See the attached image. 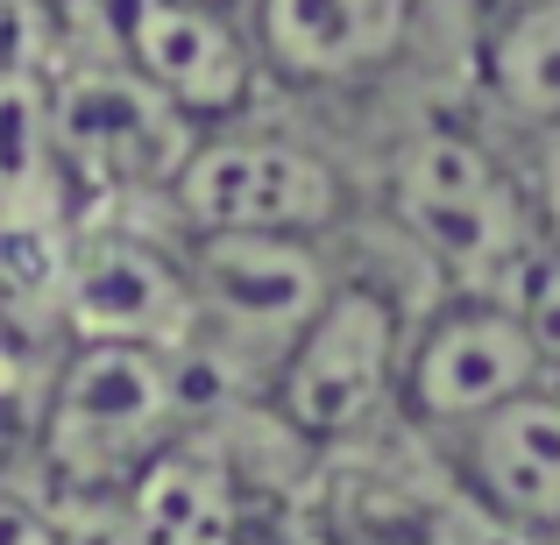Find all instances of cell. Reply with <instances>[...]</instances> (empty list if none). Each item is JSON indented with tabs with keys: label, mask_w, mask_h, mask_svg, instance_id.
I'll return each instance as SVG.
<instances>
[{
	"label": "cell",
	"mask_w": 560,
	"mask_h": 545,
	"mask_svg": "<svg viewBox=\"0 0 560 545\" xmlns=\"http://www.w3.org/2000/svg\"><path fill=\"white\" fill-rule=\"evenodd\" d=\"M50 121L71 191H100V199H164L191 142L206 135L114 50L50 71Z\"/></svg>",
	"instance_id": "7"
},
{
	"label": "cell",
	"mask_w": 560,
	"mask_h": 545,
	"mask_svg": "<svg viewBox=\"0 0 560 545\" xmlns=\"http://www.w3.org/2000/svg\"><path fill=\"white\" fill-rule=\"evenodd\" d=\"M355 205L348 170L327 142L277 128L262 114L220 121L191 142L185 170L164 191L178 234H305L334 241Z\"/></svg>",
	"instance_id": "4"
},
{
	"label": "cell",
	"mask_w": 560,
	"mask_h": 545,
	"mask_svg": "<svg viewBox=\"0 0 560 545\" xmlns=\"http://www.w3.org/2000/svg\"><path fill=\"white\" fill-rule=\"evenodd\" d=\"M533 382H560L511 291H433L405 327L397 418L447 439Z\"/></svg>",
	"instance_id": "6"
},
{
	"label": "cell",
	"mask_w": 560,
	"mask_h": 545,
	"mask_svg": "<svg viewBox=\"0 0 560 545\" xmlns=\"http://www.w3.org/2000/svg\"><path fill=\"white\" fill-rule=\"evenodd\" d=\"M228 8H242V14H248V0H228Z\"/></svg>",
	"instance_id": "20"
},
{
	"label": "cell",
	"mask_w": 560,
	"mask_h": 545,
	"mask_svg": "<svg viewBox=\"0 0 560 545\" xmlns=\"http://www.w3.org/2000/svg\"><path fill=\"white\" fill-rule=\"evenodd\" d=\"M22 50V0H0V64H14Z\"/></svg>",
	"instance_id": "19"
},
{
	"label": "cell",
	"mask_w": 560,
	"mask_h": 545,
	"mask_svg": "<svg viewBox=\"0 0 560 545\" xmlns=\"http://www.w3.org/2000/svg\"><path fill=\"white\" fill-rule=\"evenodd\" d=\"M411 312L362 270H341L313 327L284 347L262 382V418L305 453H341L397 418V376H405Z\"/></svg>",
	"instance_id": "3"
},
{
	"label": "cell",
	"mask_w": 560,
	"mask_h": 545,
	"mask_svg": "<svg viewBox=\"0 0 560 545\" xmlns=\"http://www.w3.org/2000/svg\"><path fill=\"white\" fill-rule=\"evenodd\" d=\"M447 482L468 510L525 538L560 545V382H533L511 404L440 439Z\"/></svg>",
	"instance_id": "10"
},
{
	"label": "cell",
	"mask_w": 560,
	"mask_h": 545,
	"mask_svg": "<svg viewBox=\"0 0 560 545\" xmlns=\"http://www.w3.org/2000/svg\"><path fill=\"white\" fill-rule=\"evenodd\" d=\"M476 93L511 135L560 121V0H511L482 28Z\"/></svg>",
	"instance_id": "14"
},
{
	"label": "cell",
	"mask_w": 560,
	"mask_h": 545,
	"mask_svg": "<svg viewBox=\"0 0 560 545\" xmlns=\"http://www.w3.org/2000/svg\"><path fill=\"white\" fill-rule=\"evenodd\" d=\"M376 213L433 270V291H518L547 241L518 156L468 121L405 128L376 170Z\"/></svg>",
	"instance_id": "1"
},
{
	"label": "cell",
	"mask_w": 560,
	"mask_h": 545,
	"mask_svg": "<svg viewBox=\"0 0 560 545\" xmlns=\"http://www.w3.org/2000/svg\"><path fill=\"white\" fill-rule=\"evenodd\" d=\"M419 14L425 0H248V36L270 85L355 93L411 50Z\"/></svg>",
	"instance_id": "11"
},
{
	"label": "cell",
	"mask_w": 560,
	"mask_h": 545,
	"mask_svg": "<svg viewBox=\"0 0 560 545\" xmlns=\"http://www.w3.org/2000/svg\"><path fill=\"white\" fill-rule=\"evenodd\" d=\"M57 327L65 341H136V347H199L185 248L142 227H71L57 262Z\"/></svg>",
	"instance_id": "9"
},
{
	"label": "cell",
	"mask_w": 560,
	"mask_h": 545,
	"mask_svg": "<svg viewBox=\"0 0 560 545\" xmlns=\"http://www.w3.org/2000/svg\"><path fill=\"white\" fill-rule=\"evenodd\" d=\"M0 545H71L57 503H50V496H36L22 475L0 482Z\"/></svg>",
	"instance_id": "17"
},
{
	"label": "cell",
	"mask_w": 560,
	"mask_h": 545,
	"mask_svg": "<svg viewBox=\"0 0 560 545\" xmlns=\"http://www.w3.org/2000/svg\"><path fill=\"white\" fill-rule=\"evenodd\" d=\"M242 489L248 482L213 425H191L114 496V545H248Z\"/></svg>",
	"instance_id": "12"
},
{
	"label": "cell",
	"mask_w": 560,
	"mask_h": 545,
	"mask_svg": "<svg viewBox=\"0 0 560 545\" xmlns=\"http://www.w3.org/2000/svg\"><path fill=\"white\" fill-rule=\"evenodd\" d=\"M93 8L107 50L128 71H142L199 128L242 121L270 93L248 14L228 8V0H93Z\"/></svg>",
	"instance_id": "8"
},
{
	"label": "cell",
	"mask_w": 560,
	"mask_h": 545,
	"mask_svg": "<svg viewBox=\"0 0 560 545\" xmlns=\"http://www.w3.org/2000/svg\"><path fill=\"white\" fill-rule=\"evenodd\" d=\"M71 170L57 156L50 121V71L28 57L0 64V227L65 234L71 227Z\"/></svg>",
	"instance_id": "13"
},
{
	"label": "cell",
	"mask_w": 560,
	"mask_h": 545,
	"mask_svg": "<svg viewBox=\"0 0 560 545\" xmlns=\"http://www.w3.org/2000/svg\"><path fill=\"white\" fill-rule=\"evenodd\" d=\"M199 362L171 347L136 341H65L57 368L43 376L36 433L28 453L36 467L71 496V503H107L199 425Z\"/></svg>",
	"instance_id": "2"
},
{
	"label": "cell",
	"mask_w": 560,
	"mask_h": 545,
	"mask_svg": "<svg viewBox=\"0 0 560 545\" xmlns=\"http://www.w3.org/2000/svg\"><path fill=\"white\" fill-rule=\"evenodd\" d=\"M518 142V178H525V199H533V213H539V227L560 234V121L547 128H525V135H511Z\"/></svg>",
	"instance_id": "16"
},
{
	"label": "cell",
	"mask_w": 560,
	"mask_h": 545,
	"mask_svg": "<svg viewBox=\"0 0 560 545\" xmlns=\"http://www.w3.org/2000/svg\"><path fill=\"white\" fill-rule=\"evenodd\" d=\"M22 461H28V433H22V418L0 404V482L22 475Z\"/></svg>",
	"instance_id": "18"
},
{
	"label": "cell",
	"mask_w": 560,
	"mask_h": 545,
	"mask_svg": "<svg viewBox=\"0 0 560 545\" xmlns=\"http://www.w3.org/2000/svg\"><path fill=\"white\" fill-rule=\"evenodd\" d=\"M191 305H199V355L228 382H270L284 347L313 327L327 291L341 284L334 241L305 234H178Z\"/></svg>",
	"instance_id": "5"
},
{
	"label": "cell",
	"mask_w": 560,
	"mask_h": 545,
	"mask_svg": "<svg viewBox=\"0 0 560 545\" xmlns=\"http://www.w3.org/2000/svg\"><path fill=\"white\" fill-rule=\"evenodd\" d=\"M511 298H518V312H525V327H533L547 368L560 376V234L539 241V256L525 262V276H518V291H511Z\"/></svg>",
	"instance_id": "15"
}]
</instances>
